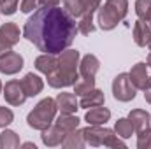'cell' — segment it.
Instances as JSON below:
<instances>
[{
  "label": "cell",
  "instance_id": "1",
  "mask_svg": "<svg viewBox=\"0 0 151 149\" xmlns=\"http://www.w3.org/2000/svg\"><path fill=\"white\" fill-rule=\"evenodd\" d=\"M79 34L76 19L65 11L56 7H40L25 23L23 37L32 42L39 51L60 54L67 49Z\"/></svg>",
  "mask_w": 151,
  "mask_h": 149
},
{
  "label": "cell",
  "instance_id": "2",
  "mask_svg": "<svg viewBox=\"0 0 151 149\" xmlns=\"http://www.w3.org/2000/svg\"><path fill=\"white\" fill-rule=\"evenodd\" d=\"M79 51L77 49H63L58 56V67L53 74L47 75V84L51 88H67L74 86L79 81Z\"/></svg>",
  "mask_w": 151,
  "mask_h": 149
},
{
  "label": "cell",
  "instance_id": "3",
  "mask_svg": "<svg viewBox=\"0 0 151 149\" xmlns=\"http://www.w3.org/2000/svg\"><path fill=\"white\" fill-rule=\"evenodd\" d=\"M128 14V0H107L104 5L99 7L97 21L99 27L106 32L113 30L123 21Z\"/></svg>",
  "mask_w": 151,
  "mask_h": 149
},
{
  "label": "cell",
  "instance_id": "4",
  "mask_svg": "<svg viewBox=\"0 0 151 149\" xmlns=\"http://www.w3.org/2000/svg\"><path fill=\"white\" fill-rule=\"evenodd\" d=\"M56 111H58L56 100H53V98H49V97H47V98H42L37 105L28 112L27 123H28L30 128L42 132L44 128H47V126L55 121Z\"/></svg>",
  "mask_w": 151,
  "mask_h": 149
},
{
  "label": "cell",
  "instance_id": "5",
  "mask_svg": "<svg viewBox=\"0 0 151 149\" xmlns=\"http://www.w3.org/2000/svg\"><path fill=\"white\" fill-rule=\"evenodd\" d=\"M83 137L84 142L91 148H99V146H106V148H127V144L123 140L118 139V135L113 130L104 128L102 125H90L88 128L83 130Z\"/></svg>",
  "mask_w": 151,
  "mask_h": 149
},
{
  "label": "cell",
  "instance_id": "6",
  "mask_svg": "<svg viewBox=\"0 0 151 149\" xmlns=\"http://www.w3.org/2000/svg\"><path fill=\"white\" fill-rule=\"evenodd\" d=\"M113 95L119 102H130L135 98V86L130 81V75L127 72H121L114 77L113 81Z\"/></svg>",
  "mask_w": 151,
  "mask_h": 149
},
{
  "label": "cell",
  "instance_id": "7",
  "mask_svg": "<svg viewBox=\"0 0 151 149\" xmlns=\"http://www.w3.org/2000/svg\"><path fill=\"white\" fill-rule=\"evenodd\" d=\"M23 69V56L16 51H5L0 54V72L5 75L18 74Z\"/></svg>",
  "mask_w": 151,
  "mask_h": 149
},
{
  "label": "cell",
  "instance_id": "8",
  "mask_svg": "<svg viewBox=\"0 0 151 149\" xmlns=\"http://www.w3.org/2000/svg\"><path fill=\"white\" fill-rule=\"evenodd\" d=\"M4 97H5V102L9 105H21L28 98L27 93H25V90H23L21 81H16V79L5 82V86H4Z\"/></svg>",
  "mask_w": 151,
  "mask_h": 149
},
{
  "label": "cell",
  "instance_id": "9",
  "mask_svg": "<svg viewBox=\"0 0 151 149\" xmlns=\"http://www.w3.org/2000/svg\"><path fill=\"white\" fill-rule=\"evenodd\" d=\"M19 42V28L16 23H5L0 27V54L9 51Z\"/></svg>",
  "mask_w": 151,
  "mask_h": 149
},
{
  "label": "cell",
  "instance_id": "10",
  "mask_svg": "<svg viewBox=\"0 0 151 149\" xmlns=\"http://www.w3.org/2000/svg\"><path fill=\"white\" fill-rule=\"evenodd\" d=\"M128 75H130V81L135 86V90H142L144 91L151 84V79H150V75H148V65L142 63V62L135 63L132 67V70L128 72Z\"/></svg>",
  "mask_w": 151,
  "mask_h": 149
},
{
  "label": "cell",
  "instance_id": "11",
  "mask_svg": "<svg viewBox=\"0 0 151 149\" xmlns=\"http://www.w3.org/2000/svg\"><path fill=\"white\" fill-rule=\"evenodd\" d=\"M99 69H100V62L95 54H86L79 62V74L83 79H95Z\"/></svg>",
  "mask_w": 151,
  "mask_h": 149
},
{
  "label": "cell",
  "instance_id": "12",
  "mask_svg": "<svg viewBox=\"0 0 151 149\" xmlns=\"http://www.w3.org/2000/svg\"><path fill=\"white\" fill-rule=\"evenodd\" d=\"M128 119L132 121L135 133H141V132L151 128V116L146 111H142V109H134V111H130Z\"/></svg>",
  "mask_w": 151,
  "mask_h": 149
},
{
  "label": "cell",
  "instance_id": "13",
  "mask_svg": "<svg viewBox=\"0 0 151 149\" xmlns=\"http://www.w3.org/2000/svg\"><path fill=\"white\" fill-rule=\"evenodd\" d=\"M56 67H58V58H56V54L44 53V54H40V56L35 58V69H37L39 72H42L46 77L49 74H53V72L56 70Z\"/></svg>",
  "mask_w": 151,
  "mask_h": 149
},
{
  "label": "cell",
  "instance_id": "14",
  "mask_svg": "<svg viewBox=\"0 0 151 149\" xmlns=\"http://www.w3.org/2000/svg\"><path fill=\"white\" fill-rule=\"evenodd\" d=\"M40 139H42V142H44V146H49V148H55V146H60L62 142H63V139H65V133L55 125H49L47 128H44L42 130V135H40Z\"/></svg>",
  "mask_w": 151,
  "mask_h": 149
},
{
  "label": "cell",
  "instance_id": "15",
  "mask_svg": "<svg viewBox=\"0 0 151 149\" xmlns=\"http://www.w3.org/2000/svg\"><path fill=\"white\" fill-rule=\"evenodd\" d=\"M55 100H56V107H58L60 112L74 114L79 109V102H77L74 93H58V97Z\"/></svg>",
  "mask_w": 151,
  "mask_h": 149
},
{
  "label": "cell",
  "instance_id": "16",
  "mask_svg": "<svg viewBox=\"0 0 151 149\" xmlns=\"http://www.w3.org/2000/svg\"><path fill=\"white\" fill-rule=\"evenodd\" d=\"M111 117V111L107 107H102V105H97V107H90L84 119L88 125H106Z\"/></svg>",
  "mask_w": 151,
  "mask_h": 149
},
{
  "label": "cell",
  "instance_id": "17",
  "mask_svg": "<svg viewBox=\"0 0 151 149\" xmlns=\"http://www.w3.org/2000/svg\"><path fill=\"white\" fill-rule=\"evenodd\" d=\"M21 84H23V90H25L27 97H35V95H39L42 91V88H44L42 79L39 75H35L34 72H28V74L25 75L21 79Z\"/></svg>",
  "mask_w": 151,
  "mask_h": 149
},
{
  "label": "cell",
  "instance_id": "18",
  "mask_svg": "<svg viewBox=\"0 0 151 149\" xmlns=\"http://www.w3.org/2000/svg\"><path fill=\"white\" fill-rule=\"evenodd\" d=\"M104 102H106V97H104V91H100V90H97V88H93L90 93H86V95H83V98H81V102H79V105L83 107V109H90V107H97V105H104Z\"/></svg>",
  "mask_w": 151,
  "mask_h": 149
},
{
  "label": "cell",
  "instance_id": "19",
  "mask_svg": "<svg viewBox=\"0 0 151 149\" xmlns=\"http://www.w3.org/2000/svg\"><path fill=\"white\" fill-rule=\"evenodd\" d=\"M150 35H151V27L150 25H146L144 21L137 19L135 25H134V40H135V44L141 46V47L148 46Z\"/></svg>",
  "mask_w": 151,
  "mask_h": 149
},
{
  "label": "cell",
  "instance_id": "20",
  "mask_svg": "<svg viewBox=\"0 0 151 149\" xmlns=\"http://www.w3.org/2000/svg\"><path fill=\"white\" fill-rule=\"evenodd\" d=\"M84 146H86V142H84V137H83V130H77V128L69 132L65 135L63 142H62V148L65 149H81Z\"/></svg>",
  "mask_w": 151,
  "mask_h": 149
},
{
  "label": "cell",
  "instance_id": "21",
  "mask_svg": "<svg viewBox=\"0 0 151 149\" xmlns=\"http://www.w3.org/2000/svg\"><path fill=\"white\" fill-rule=\"evenodd\" d=\"M79 117L77 116H74V114H65V112H62L58 117H56V126L67 135L69 132H72V130H76L77 126H79Z\"/></svg>",
  "mask_w": 151,
  "mask_h": 149
},
{
  "label": "cell",
  "instance_id": "22",
  "mask_svg": "<svg viewBox=\"0 0 151 149\" xmlns=\"http://www.w3.org/2000/svg\"><path fill=\"white\" fill-rule=\"evenodd\" d=\"M93 14H95V11H84V14L79 18V21H77V30H79V34L90 35L91 32H95Z\"/></svg>",
  "mask_w": 151,
  "mask_h": 149
},
{
  "label": "cell",
  "instance_id": "23",
  "mask_svg": "<svg viewBox=\"0 0 151 149\" xmlns=\"http://www.w3.org/2000/svg\"><path fill=\"white\" fill-rule=\"evenodd\" d=\"M114 133H116L118 137H121V139L132 137V133H134V125H132V121L127 119V117H119V119L116 121V125H114Z\"/></svg>",
  "mask_w": 151,
  "mask_h": 149
},
{
  "label": "cell",
  "instance_id": "24",
  "mask_svg": "<svg viewBox=\"0 0 151 149\" xmlns=\"http://www.w3.org/2000/svg\"><path fill=\"white\" fill-rule=\"evenodd\" d=\"M0 148L2 149H16L19 148V137L12 130H4L0 133Z\"/></svg>",
  "mask_w": 151,
  "mask_h": 149
},
{
  "label": "cell",
  "instance_id": "25",
  "mask_svg": "<svg viewBox=\"0 0 151 149\" xmlns=\"http://www.w3.org/2000/svg\"><path fill=\"white\" fill-rule=\"evenodd\" d=\"M135 12L141 21L151 27V0H135Z\"/></svg>",
  "mask_w": 151,
  "mask_h": 149
},
{
  "label": "cell",
  "instance_id": "26",
  "mask_svg": "<svg viewBox=\"0 0 151 149\" xmlns=\"http://www.w3.org/2000/svg\"><path fill=\"white\" fill-rule=\"evenodd\" d=\"M63 9L72 16V18H81L86 11L84 7V2L83 0H63Z\"/></svg>",
  "mask_w": 151,
  "mask_h": 149
},
{
  "label": "cell",
  "instance_id": "27",
  "mask_svg": "<svg viewBox=\"0 0 151 149\" xmlns=\"http://www.w3.org/2000/svg\"><path fill=\"white\" fill-rule=\"evenodd\" d=\"M93 88H95V79H81V81H77L74 84V93H76V97L77 95L83 97V95L90 93Z\"/></svg>",
  "mask_w": 151,
  "mask_h": 149
},
{
  "label": "cell",
  "instance_id": "28",
  "mask_svg": "<svg viewBox=\"0 0 151 149\" xmlns=\"http://www.w3.org/2000/svg\"><path fill=\"white\" fill-rule=\"evenodd\" d=\"M19 0H0V12L5 16H11L16 12Z\"/></svg>",
  "mask_w": 151,
  "mask_h": 149
},
{
  "label": "cell",
  "instance_id": "29",
  "mask_svg": "<svg viewBox=\"0 0 151 149\" xmlns=\"http://www.w3.org/2000/svg\"><path fill=\"white\" fill-rule=\"evenodd\" d=\"M137 148L139 149H151V128L137 133Z\"/></svg>",
  "mask_w": 151,
  "mask_h": 149
},
{
  "label": "cell",
  "instance_id": "30",
  "mask_svg": "<svg viewBox=\"0 0 151 149\" xmlns=\"http://www.w3.org/2000/svg\"><path fill=\"white\" fill-rule=\"evenodd\" d=\"M14 119V114L9 107H0V128H5L12 123Z\"/></svg>",
  "mask_w": 151,
  "mask_h": 149
},
{
  "label": "cell",
  "instance_id": "31",
  "mask_svg": "<svg viewBox=\"0 0 151 149\" xmlns=\"http://www.w3.org/2000/svg\"><path fill=\"white\" fill-rule=\"evenodd\" d=\"M39 5H40V2H39V0H21L19 9H21V12L28 14V12H32L34 9H39Z\"/></svg>",
  "mask_w": 151,
  "mask_h": 149
},
{
  "label": "cell",
  "instance_id": "32",
  "mask_svg": "<svg viewBox=\"0 0 151 149\" xmlns=\"http://www.w3.org/2000/svg\"><path fill=\"white\" fill-rule=\"evenodd\" d=\"M84 2V7H86V11H99V7H100V4H102V0H83Z\"/></svg>",
  "mask_w": 151,
  "mask_h": 149
},
{
  "label": "cell",
  "instance_id": "33",
  "mask_svg": "<svg viewBox=\"0 0 151 149\" xmlns=\"http://www.w3.org/2000/svg\"><path fill=\"white\" fill-rule=\"evenodd\" d=\"M40 7H56L60 4V0H39Z\"/></svg>",
  "mask_w": 151,
  "mask_h": 149
},
{
  "label": "cell",
  "instance_id": "34",
  "mask_svg": "<svg viewBox=\"0 0 151 149\" xmlns=\"http://www.w3.org/2000/svg\"><path fill=\"white\" fill-rule=\"evenodd\" d=\"M150 79H151V77H150ZM144 98H146V102H148V104H151V84L144 90Z\"/></svg>",
  "mask_w": 151,
  "mask_h": 149
},
{
  "label": "cell",
  "instance_id": "35",
  "mask_svg": "<svg viewBox=\"0 0 151 149\" xmlns=\"http://www.w3.org/2000/svg\"><path fill=\"white\" fill-rule=\"evenodd\" d=\"M23 146H25V148H35V146H34L32 142H27V144H23Z\"/></svg>",
  "mask_w": 151,
  "mask_h": 149
},
{
  "label": "cell",
  "instance_id": "36",
  "mask_svg": "<svg viewBox=\"0 0 151 149\" xmlns=\"http://www.w3.org/2000/svg\"><path fill=\"white\" fill-rule=\"evenodd\" d=\"M148 67H151V53L148 54Z\"/></svg>",
  "mask_w": 151,
  "mask_h": 149
},
{
  "label": "cell",
  "instance_id": "37",
  "mask_svg": "<svg viewBox=\"0 0 151 149\" xmlns=\"http://www.w3.org/2000/svg\"><path fill=\"white\" fill-rule=\"evenodd\" d=\"M148 47L151 49V35H150V40H148Z\"/></svg>",
  "mask_w": 151,
  "mask_h": 149
},
{
  "label": "cell",
  "instance_id": "38",
  "mask_svg": "<svg viewBox=\"0 0 151 149\" xmlns=\"http://www.w3.org/2000/svg\"><path fill=\"white\" fill-rule=\"evenodd\" d=\"M2 90H4V88H2V81H0V93H2Z\"/></svg>",
  "mask_w": 151,
  "mask_h": 149
}]
</instances>
